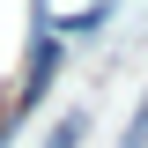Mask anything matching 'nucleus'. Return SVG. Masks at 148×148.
<instances>
[{
    "instance_id": "f257e3e1",
    "label": "nucleus",
    "mask_w": 148,
    "mask_h": 148,
    "mask_svg": "<svg viewBox=\"0 0 148 148\" xmlns=\"http://www.w3.org/2000/svg\"><path fill=\"white\" fill-rule=\"evenodd\" d=\"M59 59H67V37H59V22H52V8L37 0V15H30V52H22V89H15V111H8V126H22L45 96H52V82H59Z\"/></svg>"
},
{
    "instance_id": "f03ea898",
    "label": "nucleus",
    "mask_w": 148,
    "mask_h": 148,
    "mask_svg": "<svg viewBox=\"0 0 148 148\" xmlns=\"http://www.w3.org/2000/svg\"><path fill=\"white\" fill-rule=\"evenodd\" d=\"M89 133V111H67V119H52V133H45V148H74Z\"/></svg>"
},
{
    "instance_id": "7ed1b4c3",
    "label": "nucleus",
    "mask_w": 148,
    "mask_h": 148,
    "mask_svg": "<svg viewBox=\"0 0 148 148\" xmlns=\"http://www.w3.org/2000/svg\"><path fill=\"white\" fill-rule=\"evenodd\" d=\"M119 148H148V89H141V104H133L126 133H119Z\"/></svg>"
}]
</instances>
